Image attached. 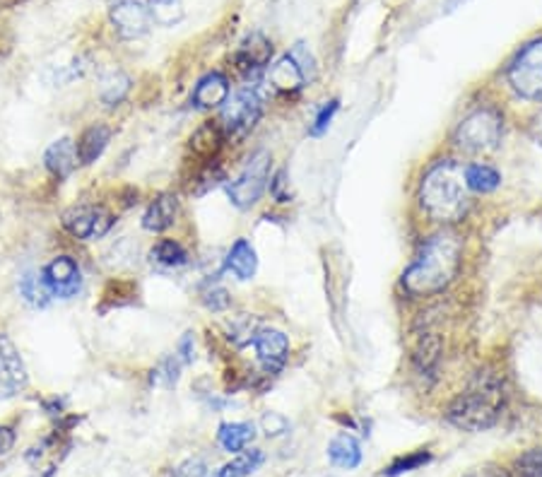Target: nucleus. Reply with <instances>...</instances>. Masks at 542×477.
Returning <instances> with one entry per match:
<instances>
[{
  "label": "nucleus",
  "instance_id": "9d476101",
  "mask_svg": "<svg viewBox=\"0 0 542 477\" xmlns=\"http://www.w3.org/2000/svg\"><path fill=\"white\" fill-rule=\"evenodd\" d=\"M27 386V369L7 336H0V398H13Z\"/></svg>",
  "mask_w": 542,
  "mask_h": 477
},
{
  "label": "nucleus",
  "instance_id": "4c0bfd02",
  "mask_svg": "<svg viewBox=\"0 0 542 477\" xmlns=\"http://www.w3.org/2000/svg\"><path fill=\"white\" fill-rule=\"evenodd\" d=\"M465 477H508V472L504 471V468H499V465L487 463L475 468V471H470Z\"/></svg>",
  "mask_w": 542,
  "mask_h": 477
},
{
  "label": "nucleus",
  "instance_id": "6ab92c4d",
  "mask_svg": "<svg viewBox=\"0 0 542 477\" xmlns=\"http://www.w3.org/2000/svg\"><path fill=\"white\" fill-rule=\"evenodd\" d=\"M328 458L333 465L345 468V471H354L362 463V446L360 442L350 434L335 436L328 446Z\"/></svg>",
  "mask_w": 542,
  "mask_h": 477
},
{
  "label": "nucleus",
  "instance_id": "c9c22d12",
  "mask_svg": "<svg viewBox=\"0 0 542 477\" xmlns=\"http://www.w3.org/2000/svg\"><path fill=\"white\" fill-rule=\"evenodd\" d=\"M157 376L155 379L160 381V379H164V384H167V386H174V384H177V379H179V365H177V359H164L162 362V366H160V369H157Z\"/></svg>",
  "mask_w": 542,
  "mask_h": 477
},
{
  "label": "nucleus",
  "instance_id": "20e7f679",
  "mask_svg": "<svg viewBox=\"0 0 542 477\" xmlns=\"http://www.w3.org/2000/svg\"><path fill=\"white\" fill-rule=\"evenodd\" d=\"M504 135V116L492 106L468 113L456 131V145L465 152H492Z\"/></svg>",
  "mask_w": 542,
  "mask_h": 477
},
{
  "label": "nucleus",
  "instance_id": "58836bf2",
  "mask_svg": "<svg viewBox=\"0 0 542 477\" xmlns=\"http://www.w3.org/2000/svg\"><path fill=\"white\" fill-rule=\"evenodd\" d=\"M263 427H266V432H268V436L270 434H280V432H285V427H287V422L282 420V417H277V414H266V417H263Z\"/></svg>",
  "mask_w": 542,
  "mask_h": 477
},
{
  "label": "nucleus",
  "instance_id": "7ed1b4c3",
  "mask_svg": "<svg viewBox=\"0 0 542 477\" xmlns=\"http://www.w3.org/2000/svg\"><path fill=\"white\" fill-rule=\"evenodd\" d=\"M468 190L470 189L465 183V169L458 167L453 160H444L437 161L424 174L420 200L431 219L451 225L468 212V205H470Z\"/></svg>",
  "mask_w": 542,
  "mask_h": 477
},
{
  "label": "nucleus",
  "instance_id": "1a4fd4ad",
  "mask_svg": "<svg viewBox=\"0 0 542 477\" xmlns=\"http://www.w3.org/2000/svg\"><path fill=\"white\" fill-rule=\"evenodd\" d=\"M44 282L49 287L51 297H61V299H71L82 287V277H80L78 263L71 256H58L42 270Z\"/></svg>",
  "mask_w": 542,
  "mask_h": 477
},
{
  "label": "nucleus",
  "instance_id": "4468645a",
  "mask_svg": "<svg viewBox=\"0 0 542 477\" xmlns=\"http://www.w3.org/2000/svg\"><path fill=\"white\" fill-rule=\"evenodd\" d=\"M179 212V200L177 196H171V193H162V196H157L150 208L142 215V227L148 229V232H164V229H169L174 225V219H177Z\"/></svg>",
  "mask_w": 542,
  "mask_h": 477
},
{
  "label": "nucleus",
  "instance_id": "b1692460",
  "mask_svg": "<svg viewBox=\"0 0 542 477\" xmlns=\"http://www.w3.org/2000/svg\"><path fill=\"white\" fill-rule=\"evenodd\" d=\"M128 92H131V78L121 71L109 73V75H104L102 83H99V99H102L106 106H119L121 102L126 99Z\"/></svg>",
  "mask_w": 542,
  "mask_h": 477
},
{
  "label": "nucleus",
  "instance_id": "ddd939ff",
  "mask_svg": "<svg viewBox=\"0 0 542 477\" xmlns=\"http://www.w3.org/2000/svg\"><path fill=\"white\" fill-rule=\"evenodd\" d=\"M270 56H273V44L263 34L254 32L241 42V46L234 54V61H237V68L241 73H256L261 71L263 65L270 63Z\"/></svg>",
  "mask_w": 542,
  "mask_h": 477
},
{
  "label": "nucleus",
  "instance_id": "bb28decb",
  "mask_svg": "<svg viewBox=\"0 0 542 477\" xmlns=\"http://www.w3.org/2000/svg\"><path fill=\"white\" fill-rule=\"evenodd\" d=\"M152 260L155 263H160V266L164 268H181L186 266V260H189V256H186V251H183V246L179 244V241H174V238H162V241H157L155 246H152Z\"/></svg>",
  "mask_w": 542,
  "mask_h": 477
},
{
  "label": "nucleus",
  "instance_id": "2f4dec72",
  "mask_svg": "<svg viewBox=\"0 0 542 477\" xmlns=\"http://www.w3.org/2000/svg\"><path fill=\"white\" fill-rule=\"evenodd\" d=\"M430 453L427 451H417V453H410L408 458H398L391 468H386V475H401V472H410L415 471V468H420V465L430 463Z\"/></svg>",
  "mask_w": 542,
  "mask_h": 477
},
{
  "label": "nucleus",
  "instance_id": "f257e3e1",
  "mask_svg": "<svg viewBox=\"0 0 542 477\" xmlns=\"http://www.w3.org/2000/svg\"><path fill=\"white\" fill-rule=\"evenodd\" d=\"M463 244L453 232H439L424 241V246L412 260V266L402 275V285L410 295L430 297L441 292L453 282L460 268Z\"/></svg>",
  "mask_w": 542,
  "mask_h": 477
},
{
  "label": "nucleus",
  "instance_id": "5701e85b",
  "mask_svg": "<svg viewBox=\"0 0 542 477\" xmlns=\"http://www.w3.org/2000/svg\"><path fill=\"white\" fill-rule=\"evenodd\" d=\"M266 456H263V451L251 449V451H241L239 456L225 463L218 471H212L210 477H248L254 475L258 468L263 465Z\"/></svg>",
  "mask_w": 542,
  "mask_h": 477
},
{
  "label": "nucleus",
  "instance_id": "ea45409f",
  "mask_svg": "<svg viewBox=\"0 0 542 477\" xmlns=\"http://www.w3.org/2000/svg\"><path fill=\"white\" fill-rule=\"evenodd\" d=\"M15 446V432L10 427H0V456H7Z\"/></svg>",
  "mask_w": 542,
  "mask_h": 477
},
{
  "label": "nucleus",
  "instance_id": "473e14b6",
  "mask_svg": "<svg viewBox=\"0 0 542 477\" xmlns=\"http://www.w3.org/2000/svg\"><path fill=\"white\" fill-rule=\"evenodd\" d=\"M340 104L338 99H331L328 104H324V109L316 113V119H314V126H311V135H324L333 123V116L338 113Z\"/></svg>",
  "mask_w": 542,
  "mask_h": 477
},
{
  "label": "nucleus",
  "instance_id": "393cba45",
  "mask_svg": "<svg viewBox=\"0 0 542 477\" xmlns=\"http://www.w3.org/2000/svg\"><path fill=\"white\" fill-rule=\"evenodd\" d=\"M465 183L475 193H492L501 183V176L497 169L487 167V164H470L465 169Z\"/></svg>",
  "mask_w": 542,
  "mask_h": 477
},
{
  "label": "nucleus",
  "instance_id": "7c9ffc66",
  "mask_svg": "<svg viewBox=\"0 0 542 477\" xmlns=\"http://www.w3.org/2000/svg\"><path fill=\"white\" fill-rule=\"evenodd\" d=\"M516 468L526 477H542V446L526 451V453L516 461Z\"/></svg>",
  "mask_w": 542,
  "mask_h": 477
},
{
  "label": "nucleus",
  "instance_id": "72a5a7b5",
  "mask_svg": "<svg viewBox=\"0 0 542 477\" xmlns=\"http://www.w3.org/2000/svg\"><path fill=\"white\" fill-rule=\"evenodd\" d=\"M203 304L210 311H225L229 309L232 299H229V292L225 287H210L203 292Z\"/></svg>",
  "mask_w": 542,
  "mask_h": 477
},
{
  "label": "nucleus",
  "instance_id": "0eeeda50",
  "mask_svg": "<svg viewBox=\"0 0 542 477\" xmlns=\"http://www.w3.org/2000/svg\"><path fill=\"white\" fill-rule=\"evenodd\" d=\"M258 116H261V99H258L256 90L247 87V90L237 92L229 102H225L219 128H222L225 138L239 141L247 133H251Z\"/></svg>",
  "mask_w": 542,
  "mask_h": 477
},
{
  "label": "nucleus",
  "instance_id": "f8f14e48",
  "mask_svg": "<svg viewBox=\"0 0 542 477\" xmlns=\"http://www.w3.org/2000/svg\"><path fill=\"white\" fill-rule=\"evenodd\" d=\"M254 347L258 352V359L266 372L277 374L287 362L289 355V340L282 330L263 328L254 336Z\"/></svg>",
  "mask_w": 542,
  "mask_h": 477
},
{
  "label": "nucleus",
  "instance_id": "9b49d317",
  "mask_svg": "<svg viewBox=\"0 0 542 477\" xmlns=\"http://www.w3.org/2000/svg\"><path fill=\"white\" fill-rule=\"evenodd\" d=\"M111 24L123 39H138V36L148 34L150 29V17L148 7L138 3V0H119L111 7Z\"/></svg>",
  "mask_w": 542,
  "mask_h": 477
},
{
  "label": "nucleus",
  "instance_id": "2eb2a0df",
  "mask_svg": "<svg viewBox=\"0 0 542 477\" xmlns=\"http://www.w3.org/2000/svg\"><path fill=\"white\" fill-rule=\"evenodd\" d=\"M227 99H229V83L222 73L205 75L193 90V104L198 109H215V106L225 104Z\"/></svg>",
  "mask_w": 542,
  "mask_h": 477
},
{
  "label": "nucleus",
  "instance_id": "423d86ee",
  "mask_svg": "<svg viewBox=\"0 0 542 477\" xmlns=\"http://www.w3.org/2000/svg\"><path fill=\"white\" fill-rule=\"evenodd\" d=\"M268 176L270 152L261 150V152H256V155L247 161V167H244V171L239 174V179L227 186L229 200H232L239 210H248L251 205H256L261 200L266 183H268Z\"/></svg>",
  "mask_w": 542,
  "mask_h": 477
},
{
  "label": "nucleus",
  "instance_id": "dca6fc26",
  "mask_svg": "<svg viewBox=\"0 0 542 477\" xmlns=\"http://www.w3.org/2000/svg\"><path fill=\"white\" fill-rule=\"evenodd\" d=\"M44 161H46V169L56 179H68L73 174V169L78 164V150H75V142L71 138H61L46 150L44 155Z\"/></svg>",
  "mask_w": 542,
  "mask_h": 477
},
{
  "label": "nucleus",
  "instance_id": "39448f33",
  "mask_svg": "<svg viewBox=\"0 0 542 477\" xmlns=\"http://www.w3.org/2000/svg\"><path fill=\"white\" fill-rule=\"evenodd\" d=\"M507 75L516 94L530 102H542V39L530 42L516 54Z\"/></svg>",
  "mask_w": 542,
  "mask_h": 477
},
{
  "label": "nucleus",
  "instance_id": "e433bc0d",
  "mask_svg": "<svg viewBox=\"0 0 542 477\" xmlns=\"http://www.w3.org/2000/svg\"><path fill=\"white\" fill-rule=\"evenodd\" d=\"M179 355H181V362L190 365L193 357H196V343H193V333H186L179 343Z\"/></svg>",
  "mask_w": 542,
  "mask_h": 477
},
{
  "label": "nucleus",
  "instance_id": "6e6552de",
  "mask_svg": "<svg viewBox=\"0 0 542 477\" xmlns=\"http://www.w3.org/2000/svg\"><path fill=\"white\" fill-rule=\"evenodd\" d=\"M63 227L75 238H102L113 227V215L102 205H75L63 212Z\"/></svg>",
  "mask_w": 542,
  "mask_h": 477
},
{
  "label": "nucleus",
  "instance_id": "cd10ccee",
  "mask_svg": "<svg viewBox=\"0 0 542 477\" xmlns=\"http://www.w3.org/2000/svg\"><path fill=\"white\" fill-rule=\"evenodd\" d=\"M148 13L157 24L174 27L183 20V3L181 0H150Z\"/></svg>",
  "mask_w": 542,
  "mask_h": 477
},
{
  "label": "nucleus",
  "instance_id": "4be33fe9",
  "mask_svg": "<svg viewBox=\"0 0 542 477\" xmlns=\"http://www.w3.org/2000/svg\"><path fill=\"white\" fill-rule=\"evenodd\" d=\"M254 424H248V422H225L218 432V442L229 453H241L248 443L254 442Z\"/></svg>",
  "mask_w": 542,
  "mask_h": 477
},
{
  "label": "nucleus",
  "instance_id": "a19ab883",
  "mask_svg": "<svg viewBox=\"0 0 542 477\" xmlns=\"http://www.w3.org/2000/svg\"><path fill=\"white\" fill-rule=\"evenodd\" d=\"M530 135H533V141H536L537 145H542V112L537 113L536 119H533V123H530Z\"/></svg>",
  "mask_w": 542,
  "mask_h": 477
},
{
  "label": "nucleus",
  "instance_id": "79ce46f5",
  "mask_svg": "<svg viewBox=\"0 0 542 477\" xmlns=\"http://www.w3.org/2000/svg\"><path fill=\"white\" fill-rule=\"evenodd\" d=\"M53 472H56V471H53V468H49V471L44 472V475H36V477H53Z\"/></svg>",
  "mask_w": 542,
  "mask_h": 477
},
{
  "label": "nucleus",
  "instance_id": "a878e982",
  "mask_svg": "<svg viewBox=\"0 0 542 477\" xmlns=\"http://www.w3.org/2000/svg\"><path fill=\"white\" fill-rule=\"evenodd\" d=\"M20 295L24 297V302L36 307V309H42L46 307L51 299V292L46 287V282H44L42 273H24L20 277Z\"/></svg>",
  "mask_w": 542,
  "mask_h": 477
},
{
  "label": "nucleus",
  "instance_id": "c756f323",
  "mask_svg": "<svg viewBox=\"0 0 542 477\" xmlns=\"http://www.w3.org/2000/svg\"><path fill=\"white\" fill-rule=\"evenodd\" d=\"M287 56L299 65V71H302L306 83H311V80L316 78V61L311 56V51L306 49V44H295V49L289 51Z\"/></svg>",
  "mask_w": 542,
  "mask_h": 477
},
{
  "label": "nucleus",
  "instance_id": "f704fd0d",
  "mask_svg": "<svg viewBox=\"0 0 542 477\" xmlns=\"http://www.w3.org/2000/svg\"><path fill=\"white\" fill-rule=\"evenodd\" d=\"M205 472H208V465H205L203 458H189L181 465H177L174 471H169L167 477H205Z\"/></svg>",
  "mask_w": 542,
  "mask_h": 477
},
{
  "label": "nucleus",
  "instance_id": "f3484780",
  "mask_svg": "<svg viewBox=\"0 0 542 477\" xmlns=\"http://www.w3.org/2000/svg\"><path fill=\"white\" fill-rule=\"evenodd\" d=\"M109 141H111V128L104 126V123H92L90 128H85L82 135H80L78 145H75L80 164L97 161L106 150V145H109Z\"/></svg>",
  "mask_w": 542,
  "mask_h": 477
},
{
  "label": "nucleus",
  "instance_id": "f03ea898",
  "mask_svg": "<svg viewBox=\"0 0 542 477\" xmlns=\"http://www.w3.org/2000/svg\"><path fill=\"white\" fill-rule=\"evenodd\" d=\"M504 407V384L497 374H478L446 410V420L463 432L494 427Z\"/></svg>",
  "mask_w": 542,
  "mask_h": 477
},
{
  "label": "nucleus",
  "instance_id": "a211bd4d",
  "mask_svg": "<svg viewBox=\"0 0 542 477\" xmlns=\"http://www.w3.org/2000/svg\"><path fill=\"white\" fill-rule=\"evenodd\" d=\"M268 80H270V84H273L275 90L285 92V94L299 92L304 84H306L302 71H299V65H296L289 56L280 58V61H277V63L270 68Z\"/></svg>",
  "mask_w": 542,
  "mask_h": 477
},
{
  "label": "nucleus",
  "instance_id": "412c9836",
  "mask_svg": "<svg viewBox=\"0 0 542 477\" xmlns=\"http://www.w3.org/2000/svg\"><path fill=\"white\" fill-rule=\"evenodd\" d=\"M222 142H225V133L218 123H203L196 133L190 135V150L200 160H212L222 148Z\"/></svg>",
  "mask_w": 542,
  "mask_h": 477
},
{
  "label": "nucleus",
  "instance_id": "c85d7f7f",
  "mask_svg": "<svg viewBox=\"0 0 542 477\" xmlns=\"http://www.w3.org/2000/svg\"><path fill=\"white\" fill-rule=\"evenodd\" d=\"M439 355H441V340L437 336L427 333V336L420 337L412 357H415V365L420 366V372L430 374L439 365Z\"/></svg>",
  "mask_w": 542,
  "mask_h": 477
},
{
  "label": "nucleus",
  "instance_id": "aec40b11",
  "mask_svg": "<svg viewBox=\"0 0 542 477\" xmlns=\"http://www.w3.org/2000/svg\"><path fill=\"white\" fill-rule=\"evenodd\" d=\"M258 268V258H256L254 246L248 244L247 238H239L232 246V251L227 253V270H232L239 280H251Z\"/></svg>",
  "mask_w": 542,
  "mask_h": 477
}]
</instances>
